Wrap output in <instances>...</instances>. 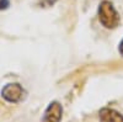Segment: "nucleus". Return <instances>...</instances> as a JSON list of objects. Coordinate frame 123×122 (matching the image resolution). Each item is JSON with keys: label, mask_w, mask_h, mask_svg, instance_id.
Here are the masks:
<instances>
[{"label": "nucleus", "mask_w": 123, "mask_h": 122, "mask_svg": "<svg viewBox=\"0 0 123 122\" xmlns=\"http://www.w3.org/2000/svg\"><path fill=\"white\" fill-rule=\"evenodd\" d=\"M98 20L106 28H115L119 24V15L112 3L102 1L98 6Z\"/></svg>", "instance_id": "f257e3e1"}, {"label": "nucleus", "mask_w": 123, "mask_h": 122, "mask_svg": "<svg viewBox=\"0 0 123 122\" xmlns=\"http://www.w3.org/2000/svg\"><path fill=\"white\" fill-rule=\"evenodd\" d=\"M1 95L9 103H20L21 100L25 99L26 91L20 84L11 83L4 86V89L1 90Z\"/></svg>", "instance_id": "f03ea898"}, {"label": "nucleus", "mask_w": 123, "mask_h": 122, "mask_svg": "<svg viewBox=\"0 0 123 122\" xmlns=\"http://www.w3.org/2000/svg\"><path fill=\"white\" fill-rule=\"evenodd\" d=\"M62 115H63V109L62 105L57 101L50 103L44 112L43 116V122H60Z\"/></svg>", "instance_id": "7ed1b4c3"}, {"label": "nucleus", "mask_w": 123, "mask_h": 122, "mask_svg": "<svg viewBox=\"0 0 123 122\" xmlns=\"http://www.w3.org/2000/svg\"><path fill=\"white\" fill-rule=\"evenodd\" d=\"M101 122H123V116L113 109L105 107L100 111Z\"/></svg>", "instance_id": "20e7f679"}, {"label": "nucleus", "mask_w": 123, "mask_h": 122, "mask_svg": "<svg viewBox=\"0 0 123 122\" xmlns=\"http://www.w3.org/2000/svg\"><path fill=\"white\" fill-rule=\"evenodd\" d=\"M9 6H10V1H9V0H0V11L7 9Z\"/></svg>", "instance_id": "39448f33"}, {"label": "nucleus", "mask_w": 123, "mask_h": 122, "mask_svg": "<svg viewBox=\"0 0 123 122\" xmlns=\"http://www.w3.org/2000/svg\"><path fill=\"white\" fill-rule=\"evenodd\" d=\"M118 51H119V53L123 56V39L121 41V43H119V48H118Z\"/></svg>", "instance_id": "423d86ee"}, {"label": "nucleus", "mask_w": 123, "mask_h": 122, "mask_svg": "<svg viewBox=\"0 0 123 122\" xmlns=\"http://www.w3.org/2000/svg\"><path fill=\"white\" fill-rule=\"evenodd\" d=\"M54 3H55V0H47V4L48 5H53Z\"/></svg>", "instance_id": "0eeeda50"}]
</instances>
